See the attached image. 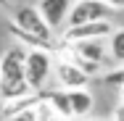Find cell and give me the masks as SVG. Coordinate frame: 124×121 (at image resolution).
<instances>
[{
	"label": "cell",
	"instance_id": "cell-1",
	"mask_svg": "<svg viewBox=\"0 0 124 121\" xmlns=\"http://www.w3.org/2000/svg\"><path fill=\"white\" fill-rule=\"evenodd\" d=\"M26 53L24 48H11L0 58V100L5 105L34 95L26 82Z\"/></svg>",
	"mask_w": 124,
	"mask_h": 121
},
{
	"label": "cell",
	"instance_id": "cell-2",
	"mask_svg": "<svg viewBox=\"0 0 124 121\" xmlns=\"http://www.w3.org/2000/svg\"><path fill=\"white\" fill-rule=\"evenodd\" d=\"M11 24L19 26L29 37H34V40H40V42H45V45H53V29H50L48 21L42 19V13H40L37 5H21V8H16Z\"/></svg>",
	"mask_w": 124,
	"mask_h": 121
},
{
	"label": "cell",
	"instance_id": "cell-3",
	"mask_svg": "<svg viewBox=\"0 0 124 121\" xmlns=\"http://www.w3.org/2000/svg\"><path fill=\"white\" fill-rule=\"evenodd\" d=\"M50 69H55V58L48 50H29L26 53V82L32 92H40L50 79Z\"/></svg>",
	"mask_w": 124,
	"mask_h": 121
},
{
	"label": "cell",
	"instance_id": "cell-4",
	"mask_svg": "<svg viewBox=\"0 0 124 121\" xmlns=\"http://www.w3.org/2000/svg\"><path fill=\"white\" fill-rule=\"evenodd\" d=\"M55 79L63 90H87V84H90V74L82 71L69 55L55 58Z\"/></svg>",
	"mask_w": 124,
	"mask_h": 121
},
{
	"label": "cell",
	"instance_id": "cell-5",
	"mask_svg": "<svg viewBox=\"0 0 124 121\" xmlns=\"http://www.w3.org/2000/svg\"><path fill=\"white\" fill-rule=\"evenodd\" d=\"M111 8L103 0H79L71 8L69 24L66 26H82V24H95V21H108Z\"/></svg>",
	"mask_w": 124,
	"mask_h": 121
},
{
	"label": "cell",
	"instance_id": "cell-6",
	"mask_svg": "<svg viewBox=\"0 0 124 121\" xmlns=\"http://www.w3.org/2000/svg\"><path fill=\"white\" fill-rule=\"evenodd\" d=\"M114 32L116 29L111 21H95V24H82V26H66L63 40H66V45H74V42H85V40H106Z\"/></svg>",
	"mask_w": 124,
	"mask_h": 121
},
{
	"label": "cell",
	"instance_id": "cell-7",
	"mask_svg": "<svg viewBox=\"0 0 124 121\" xmlns=\"http://www.w3.org/2000/svg\"><path fill=\"white\" fill-rule=\"evenodd\" d=\"M69 53V58L74 61V63H93V66H100L103 61H106V45H103V40H85V42H74V45H69L66 48Z\"/></svg>",
	"mask_w": 124,
	"mask_h": 121
},
{
	"label": "cell",
	"instance_id": "cell-8",
	"mask_svg": "<svg viewBox=\"0 0 124 121\" xmlns=\"http://www.w3.org/2000/svg\"><path fill=\"white\" fill-rule=\"evenodd\" d=\"M37 8H40L42 19L48 21V26L55 32L63 24H69V16H71V8L74 5H71V0H40Z\"/></svg>",
	"mask_w": 124,
	"mask_h": 121
},
{
	"label": "cell",
	"instance_id": "cell-9",
	"mask_svg": "<svg viewBox=\"0 0 124 121\" xmlns=\"http://www.w3.org/2000/svg\"><path fill=\"white\" fill-rule=\"evenodd\" d=\"M69 92V103H71V113L74 116H85L93 108V95L87 90H66Z\"/></svg>",
	"mask_w": 124,
	"mask_h": 121
},
{
	"label": "cell",
	"instance_id": "cell-10",
	"mask_svg": "<svg viewBox=\"0 0 124 121\" xmlns=\"http://www.w3.org/2000/svg\"><path fill=\"white\" fill-rule=\"evenodd\" d=\"M48 97V103L63 116V119H74V113H71V103H69V92L66 90H53V92H45Z\"/></svg>",
	"mask_w": 124,
	"mask_h": 121
},
{
	"label": "cell",
	"instance_id": "cell-11",
	"mask_svg": "<svg viewBox=\"0 0 124 121\" xmlns=\"http://www.w3.org/2000/svg\"><path fill=\"white\" fill-rule=\"evenodd\" d=\"M108 53L114 55L116 63H122V66H124V26H122V29H116V32L111 34V40H108Z\"/></svg>",
	"mask_w": 124,
	"mask_h": 121
},
{
	"label": "cell",
	"instance_id": "cell-12",
	"mask_svg": "<svg viewBox=\"0 0 124 121\" xmlns=\"http://www.w3.org/2000/svg\"><path fill=\"white\" fill-rule=\"evenodd\" d=\"M34 111H37V119H40V121H61V119H63V116L48 103V97H42V100L34 105Z\"/></svg>",
	"mask_w": 124,
	"mask_h": 121
},
{
	"label": "cell",
	"instance_id": "cell-13",
	"mask_svg": "<svg viewBox=\"0 0 124 121\" xmlns=\"http://www.w3.org/2000/svg\"><path fill=\"white\" fill-rule=\"evenodd\" d=\"M103 82L106 84H114V87H124V66H119L116 71H111V74H106Z\"/></svg>",
	"mask_w": 124,
	"mask_h": 121
},
{
	"label": "cell",
	"instance_id": "cell-14",
	"mask_svg": "<svg viewBox=\"0 0 124 121\" xmlns=\"http://www.w3.org/2000/svg\"><path fill=\"white\" fill-rule=\"evenodd\" d=\"M8 121H40V119H37V111H34V108H26L21 113H13Z\"/></svg>",
	"mask_w": 124,
	"mask_h": 121
},
{
	"label": "cell",
	"instance_id": "cell-15",
	"mask_svg": "<svg viewBox=\"0 0 124 121\" xmlns=\"http://www.w3.org/2000/svg\"><path fill=\"white\" fill-rule=\"evenodd\" d=\"M108 8H114V11H124V0H103Z\"/></svg>",
	"mask_w": 124,
	"mask_h": 121
},
{
	"label": "cell",
	"instance_id": "cell-16",
	"mask_svg": "<svg viewBox=\"0 0 124 121\" xmlns=\"http://www.w3.org/2000/svg\"><path fill=\"white\" fill-rule=\"evenodd\" d=\"M114 121H124V100L116 105V111H114Z\"/></svg>",
	"mask_w": 124,
	"mask_h": 121
},
{
	"label": "cell",
	"instance_id": "cell-17",
	"mask_svg": "<svg viewBox=\"0 0 124 121\" xmlns=\"http://www.w3.org/2000/svg\"><path fill=\"white\" fill-rule=\"evenodd\" d=\"M90 121H103V119H90Z\"/></svg>",
	"mask_w": 124,
	"mask_h": 121
},
{
	"label": "cell",
	"instance_id": "cell-18",
	"mask_svg": "<svg viewBox=\"0 0 124 121\" xmlns=\"http://www.w3.org/2000/svg\"><path fill=\"white\" fill-rule=\"evenodd\" d=\"M0 3H5V0H0Z\"/></svg>",
	"mask_w": 124,
	"mask_h": 121
},
{
	"label": "cell",
	"instance_id": "cell-19",
	"mask_svg": "<svg viewBox=\"0 0 124 121\" xmlns=\"http://www.w3.org/2000/svg\"><path fill=\"white\" fill-rule=\"evenodd\" d=\"M122 100H124V95H122Z\"/></svg>",
	"mask_w": 124,
	"mask_h": 121
},
{
	"label": "cell",
	"instance_id": "cell-20",
	"mask_svg": "<svg viewBox=\"0 0 124 121\" xmlns=\"http://www.w3.org/2000/svg\"><path fill=\"white\" fill-rule=\"evenodd\" d=\"M77 3H79V0H77Z\"/></svg>",
	"mask_w": 124,
	"mask_h": 121
}]
</instances>
